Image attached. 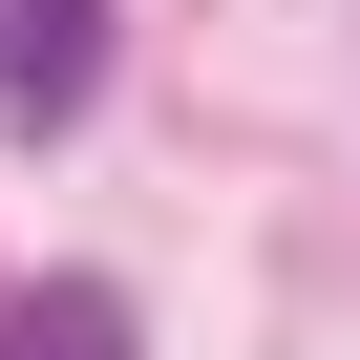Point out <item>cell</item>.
<instances>
[{
    "label": "cell",
    "instance_id": "1",
    "mask_svg": "<svg viewBox=\"0 0 360 360\" xmlns=\"http://www.w3.org/2000/svg\"><path fill=\"white\" fill-rule=\"evenodd\" d=\"M106 85V0H0V127H64Z\"/></svg>",
    "mask_w": 360,
    "mask_h": 360
},
{
    "label": "cell",
    "instance_id": "2",
    "mask_svg": "<svg viewBox=\"0 0 360 360\" xmlns=\"http://www.w3.org/2000/svg\"><path fill=\"white\" fill-rule=\"evenodd\" d=\"M0 360H148V339H127L106 276H22V297H0Z\"/></svg>",
    "mask_w": 360,
    "mask_h": 360
}]
</instances>
